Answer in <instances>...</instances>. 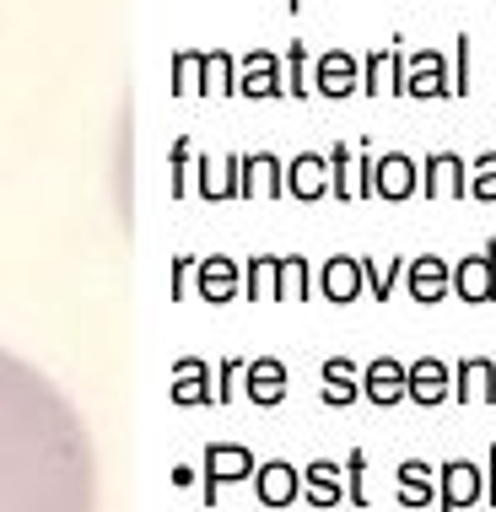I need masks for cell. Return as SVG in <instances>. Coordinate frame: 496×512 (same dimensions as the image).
<instances>
[{
  "label": "cell",
  "instance_id": "44dd1931",
  "mask_svg": "<svg viewBox=\"0 0 496 512\" xmlns=\"http://www.w3.org/2000/svg\"><path fill=\"white\" fill-rule=\"evenodd\" d=\"M308 475H313V502H335V469H329V464H313Z\"/></svg>",
  "mask_w": 496,
  "mask_h": 512
},
{
  "label": "cell",
  "instance_id": "8fae6325",
  "mask_svg": "<svg viewBox=\"0 0 496 512\" xmlns=\"http://www.w3.org/2000/svg\"><path fill=\"white\" fill-rule=\"evenodd\" d=\"M351 81H356V65L346 60V54H329V60L319 65V87L329 92V98H346Z\"/></svg>",
  "mask_w": 496,
  "mask_h": 512
},
{
  "label": "cell",
  "instance_id": "7c38bea8",
  "mask_svg": "<svg viewBox=\"0 0 496 512\" xmlns=\"http://www.w3.org/2000/svg\"><path fill=\"white\" fill-rule=\"evenodd\" d=\"M405 389H410V383H405V372H399L394 362H378V367L367 372V394L383 399V405H389V399H399Z\"/></svg>",
  "mask_w": 496,
  "mask_h": 512
},
{
  "label": "cell",
  "instance_id": "277c9868",
  "mask_svg": "<svg viewBox=\"0 0 496 512\" xmlns=\"http://www.w3.org/2000/svg\"><path fill=\"white\" fill-rule=\"evenodd\" d=\"M426 189H432V195H464V189H470V178H464V162L453 157V151L432 157V162H426Z\"/></svg>",
  "mask_w": 496,
  "mask_h": 512
},
{
  "label": "cell",
  "instance_id": "d6986e66",
  "mask_svg": "<svg viewBox=\"0 0 496 512\" xmlns=\"http://www.w3.org/2000/svg\"><path fill=\"white\" fill-rule=\"evenodd\" d=\"M243 92H275V65L259 54L254 65H248V76H243Z\"/></svg>",
  "mask_w": 496,
  "mask_h": 512
},
{
  "label": "cell",
  "instance_id": "4fadbf2b",
  "mask_svg": "<svg viewBox=\"0 0 496 512\" xmlns=\"http://www.w3.org/2000/svg\"><path fill=\"white\" fill-rule=\"evenodd\" d=\"M292 486H297V480H292V469H286V464H265V469H259V496H265V502H286Z\"/></svg>",
  "mask_w": 496,
  "mask_h": 512
},
{
  "label": "cell",
  "instance_id": "6da1fadb",
  "mask_svg": "<svg viewBox=\"0 0 496 512\" xmlns=\"http://www.w3.org/2000/svg\"><path fill=\"white\" fill-rule=\"evenodd\" d=\"M22 389H27V378H22V372L17 367H6V362H0V512H11V459H6V453H11V405H17V399H22Z\"/></svg>",
  "mask_w": 496,
  "mask_h": 512
},
{
  "label": "cell",
  "instance_id": "8992f818",
  "mask_svg": "<svg viewBox=\"0 0 496 512\" xmlns=\"http://www.w3.org/2000/svg\"><path fill=\"white\" fill-rule=\"evenodd\" d=\"M459 399H496V367L491 362H464L459 367Z\"/></svg>",
  "mask_w": 496,
  "mask_h": 512
},
{
  "label": "cell",
  "instance_id": "9c48e42d",
  "mask_svg": "<svg viewBox=\"0 0 496 512\" xmlns=\"http://www.w3.org/2000/svg\"><path fill=\"white\" fill-rule=\"evenodd\" d=\"M378 189L383 195H410L416 189V168H410V157H389V162H378Z\"/></svg>",
  "mask_w": 496,
  "mask_h": 512
},
{
  "label": "cell",
  "instance_id": "3957f363",
  "mask_svg": "<svg viewBox=\"0 0 496 512\" xmlns=\"http://www.w3.org/2000/svg\"><path fill=\"white\" fill-rule=\"evenodd\" d=\"M486 496V480H480V469L470 459H453L443 469V512H459V507H470Z\"/></svg>",
  "mask_w": 496,
  "mask_h": 512
},
{
  "label": "cell",
  "instance_id": "ffe728a7",
  "mask_svg": "<svg viewBox=\"0 0 496 512\" xmlns=\"http://www.w3.org/2000/svg\"><path fill=\"white\" fill-rule=\"evenodd\" d=\"M205 297H227L232 292V265H205Z\"/></svg>",
  "mask_w": 496,
  "mask_h": 512
},
{
  "label": "cell",
  "instance_id": "ba28073f",
  "mask_svg": "<svg viewBox=\"0 0 496 512\" xmlns=\"http://www.w3.org/2000/svg\"><path fill=\"white\" fill-rule=\"evenodd\" d=\"M356 286H362V265H356V259H335V265L324 270V292L335 302H351Z\"/></svg>",
  "mask_w": 496,
  "mask_h": 512
},
{
  "label": "cell",
  "instance_id": "7402d4cb",
  "mask_svg": "<svg viewBox=\"0 0 496 512\" xmlns=\"http://www.w3.org/2000/svg\"><path fill=\"white\" fill-rule=\"evenodd\" d=\"M453 92H470V38H459V76H453Z\"/></svg>",
  "mask_w": 496,
  "mask_h": 512
},
{
  "label": "cell",
  "instance_id": "603a6c76",
  "mask_svg": "<svg viewBox=\"0 0 496 512\" xmlns=\"http://www.w3.org/2000/svg\"><path fill=\"white\" fill-rule=\"evenodd\" d=\"M205 76H211V92H227V76H232V65L222 60V54H216V60L205 65Z\"/></svg>",
  "mask_w": 496,
  "mask_h": 512
},
{
  "label": "cell",
  "instance_id": "5bb4252c",
  "mask_svg": "<svg viewBox=\"0 0 496 512\" xmlns=\"http://www.w3.org/2000/svg\"><path fill=\"white\" fill-rule=\"evenodd\" d=\"M286 184H292L297 195H319V189H324V162H319V157H297Z\"/></svg>",
  "mask_w": 496,
  "mask_h": 512
},
{
  "label": "cell",
  "instance_id": "52a82bcc",
  "mask_svg": "<svg viewBox=\"0 0 496 512\" xmlns=\"http://www.w3.org/2000/svg\"><path fill=\"white\" fill-rule=\"evenodd\" d=\"M448 281H453V275H448L443 259H421L416 275H410V286H416V297H421V302H437V297L448 292Z\"/></svg>",
  "mask_w": 496,
  "mask_h": 512
},
{
  "label": "cell",
  "instance_id": "9a60e30c",
  "mask_svg": "<svg viewBox=\"0 0 496 512\" xmlns=\"http://www.w3.org/2000/svg\"><path fill=\"white\" fill-rule=\"evenodd\" d=\"M248 394L265 399V405H275V399H281V367H275V362H259L254 372H248Z\"/></svg>",
  "mask_w": 496,
  "mask_h": 512
},
{
  "label": "cell",
  "instance_id": "7a4b0ae2",
  "mask_svg": "<svg viewBox=\"0 0 496 512\" xmlns=\"http://www.w3.org/2000/svg\"><path fill=\"white\" fill-rule=\"evenodd\" d=\"M453 286H459L464 302H491L496 297V248H480L475 259H464Z\"/></svg>",
  "mask_w": 496,
  "mask_h": 512
},
{
  "label": "cell",
  "instance_id": "ac0fdd59",
  "mask_svg": "<svg viewBox=\"0 0 496 512\" xmlns=\"http://www.w3.org/2000/svg\"><path fill=\"white\" fill-rule=\"evenodd\" d=\"M426 496H432V469L405 464V502H426Z\"/></svg>",
  "mask_w": 496,
  "mask_h": 512
},
{
  "label": "cell",
  "instance_id": "5b68a950",
  "mask_svg": "<svg viewBox=\"0 0 496 512\" xmlns=\"http://www.w3.org/2000/svg\"><path fill=\"white\" fill-rule=\"evenodd\" d=\"M405 92H416V98H443V92H453L448 71H443V54H421L416 71H410V81H405Z\"/></svg>",
  "mask_w": 496,
  "mask_h": 512
},
{
  "label": "cell",
  "instance_id": "e0dca14e",
  "mask_svg": "<svg viewBox=\"0 0 496 512\" xmlns=\"http://www.w3.org/2000/svg\"><path fill=\"white\" fill-rule=\"evenodd\" d=\"M475 200H496V151H486V157L475 162Z\"/></svg>",
  "mask_w": 496,
  "mask_h": 512
},
{
  "label": "cell",
  "instance_id": "2e32d148",
  "mask_svg": "<svg viewBox=\"0 0 496 512\" xmlns=\"http://www.w3.org/2000/svg\"><path fill=\"white\" fill-rule=\"evenodd\" d=\"M238 475H248V453L211 448V486H216V480H238Z\"/></svg>",
  "mask_w": 496,
  "mask_h": 512
},
{
  "label": "cell",
  "instance_id": "30bf717a",
  "mask_svg": "<svg viewBox=\"0 0 496 512\" xmlns=\"http://www.w3.org/2000/svg\"><path fill=\"white\" fill-rule=\"evenodd\" d=\"M410 394L426 399V405H432V399H443L448 394V367L443 362H421L416 372H410Z\"/></svg>",
  "mask_w": 496,
  "mask_h": 512
}]
</instances>
